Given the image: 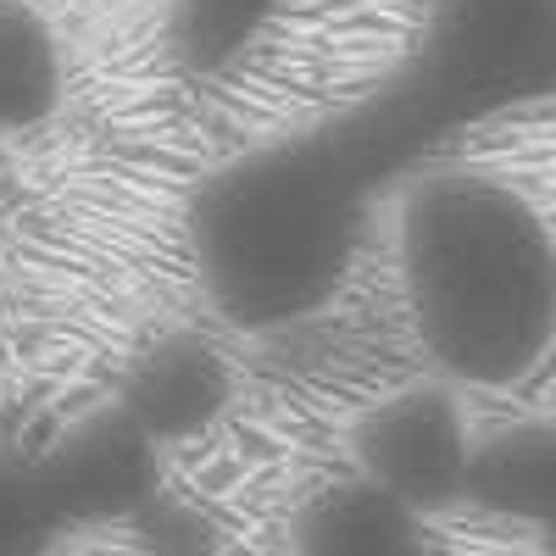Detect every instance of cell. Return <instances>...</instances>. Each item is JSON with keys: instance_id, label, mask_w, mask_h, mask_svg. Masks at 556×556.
Returning a JSON list of instances; mask_svg holds the SVG:
<instances>
[{"instance_id": "1", "label": "cell", "mask_w": 556, "mask_h": 556, "mask_svg": "<svg viewBox=\"0 0 556 556\" xmlns=\"http://www.w3.org/2000/svg\"><path fill=\"white\" fill-rule=\"evenodd\" d=\"M395 267L417 351L456 390H513L556 345V228L484 167H429L395 206Z\"/></svg>"}, {"instance_id": "2", "label": "cell", "mask_w": 556, "mask_h": 556, "mask_svg": "<svg viewBox=\"0 0 556 556\" xmlns=\"http://www.w3.org/2000/svg\"><path fill=\"white\" fill-rule=\"evenodd\" d=\"M379 178L345 123L273 139L212 173L190 206V251L217 317L273 334L329 306Z\"/></svg>"}, {"instance_id": "3", "label": "cell", "mask_w": 556, "mask_h": 556, "mask_svg": "<svg viewBox=\"0 0 556 556\" xmlns=\"http://www.w3.org/2000/svg\"><path fill=\"white\" fill-rule=\"evenodd\" d=\"M545 89H556V0H429L417 56L356 117L379 156L401 167L445 128Z\"/></svg>"}, {"instance_id": "4", "label": "cell", "mask_w": 556, "mask_h": 556, "mask_svg": "<svg viewBox=\"0 0 556 556\" xmlns=\"http://www.w3.org/2000/svg\"><path fill=\"white\" fill-rule=\"evenodd\" d=\"M473 456L479 434L468 424L462 390L445 379H417L390 390L351 429V473L424 518L468 501Z\"/></svg>"}, {"instance_id": "5", "label": "cell", "mask_w": 556, "mask_h": 556, "mask_svg": "<svg viewBox=\"0 0 556 556\" xmlns=\"http://www.w3.org/2000/svg\"><path fill=\"white\" fill-rule=\"evenodd\" d=\"M34 473L62 529L101 523V518L134 513L139 501H151L156 473H162V445L112 401L106 412L67 429L45 456H34Z\"/></svg>"}, {"instance_id": "6", "label": "cell", "mask_w": 556, "mask_h": 556, "mask_svg": "<svg viewBox=\"0 0 556 556\" xmlns=\"http://www.w3.org/2000/svg\"><path fill=\"white\" fill-rule=\"evenodd\" d=\"M228 401H235V374H228L223 351L201 334H167L146 345L117 390V406L156 445L195 440L201 429L217 424Z\"/></svg>"}, {"instance_id": "7", "label": "cell", "mask_w": 556, "mask_h": 556, "mask_svg": "<svg viewBox=\"0 0 556 556\" xmlns=\"http://www.w3.org/2000/svg\"><path fill=\"white\" fill-rule=\"evenodd\" d=\"M424 523V513L345 473L301 506L295 556H434Z\"/></svg>"}, {"instance_id": "8", "label": "cell", "mask_w": 556, "mask_h": 556, "mask_svg": "<svg viewBox=\"0 0 556 556\" xmlns=\"http://www.w3.org/2000/svg\"><path fill=\"white\" fill-rule=\"evenodd\" d=\"M468 501L523 523L556 556V417H529L479 440Z\"/></svg>"}, {"instance_id": "9", "label": "cell", "mask_w": 556, "mask_h": 556, "mask_svg": "<svg viewBox=\"0 0 556 556\" xmlns=\"http://www.w3.org/2000/svg\"><path fill=\"white\" fill-rule=\"evenodd\" d=\"M67 96L62 39L34 0H0V134H34Z\"/></svg>"}, {"instance_id": "10", "label": "cell", "mask_w": 556, "mask_h": 556, "mask_svg": "<svg viewBox=\"0 0 556 556\" xmlns=\"http://www.w3.org/2000/svg\"><path fill=\"white\" fill-rule=\"evenodd\" d=\"M62 534L45 484L34 473V456H12L0 451V556H45Z\"/></svg>"}, {"instance_id": "11", "label": "cell", "mask_w": 556, "mask_h": 556, "mask_svg": "<svg viewBox=\"0 0 556 556\" xmlns=\"http://www.w3.org/2000/svg\"><path fill=\"white\" fill-rule=\"evenodd\" d=\"M290 0H178V39L195 62H223Z\"/></svg>"}]
</instances>
